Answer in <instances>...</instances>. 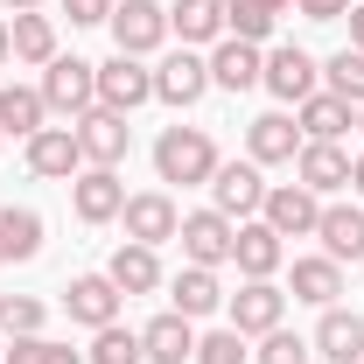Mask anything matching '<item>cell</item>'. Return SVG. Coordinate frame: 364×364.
Segmentation results:
<instances>
[{
	"mask_svg": "<svg viewBox=\"0 0 364 364\" xmlns=\"http://www.w3.org/2000/svg\"><path fill=\"white\" fill-rule=\"evenodd\" d=\"M119 225H127L134 245H161V238H176V231H182V210L168 203V189H140V196H127Z\"/></svg>",
	"mask_w": 364,
	"mask_h": 364,
	"instance_id": "12",
	"label": "cell"
},
{
	"mask_svg": "<svg viewBox=\"0 0 364 364\" xmlns=\"http://www.w3.org/2000/svg\"><path fill=\"white\" fill-rule=\"evenodd\" d=\"M140 350H147V364H182L196 358V329H189V316H154L147 329H140Z\"/></svg>",
	"mask_w": 364,
	"mask_h": 364,
	"instance_id": "22",
	"label": "cell"
},
{
	"mask_svg": "<svg viewBox=\"0 0 364 364\" xmlns=\"http://www.w3.org/2000/svg\"><path fill=\"white\" fill-rule=\"evenodd\" d=\"M168 287H176V316H189V322L225 309V280H218V267H182Z\"/></svg>",
	"mask_w": 364,
	"mask_h": 364,
	"instance_id": "24",
	"label": "cell"
},
{
	"mask_svg": "<svg viewBox=\"0 0 364 364\" xmlns=\"http://www.w3.org/2000/svg\"><path fill=\"white\" fill-rule=\"evenodd\" d=\"M196 364H245V336H238V329H210V336H196Z\"/></svg>",
	"mask_w": 364,
	"mask_h": 364,
	"instance_id": "35",
	"label": "cell"
},
{
	"mask_svg": "<svg viewBox=\"0 0 364 364\" xmlns=\"http://www.w3.org/2000/svg\"><path fill=\"white\" fill-rule=\"evenodd\" d=\"M322 85L336 91L343 105H364V49H336V56L322 63Z\"/></svg>",
	"mask_w": 364,
	"mask_h": 364,
	"instance_id": "31",
	"label": "cell"
},
{
	"mask_svg": "<svg viewBox=\"0 0 364 364\" xmlns=\"http://www.w3.org/2000/svg\"><path fill=\"white\" fill-rule=\"evenodd\" d=\"M309 358H316V350H309L301 336H287V329H267V336H259V358H252V364H309Z\"/></svg>",
	"mask_w": 364,
	"mask_h": 364,
	"instance_id": "36",
	"label": "cell"
},
{
	"mask_svg": "<svg viewBox=\"0 0 364 364\" xmlns=\"http://www.w3.org/2000/svg\"><path fill=\"white\" fill-rule=\"evenodd\" d=\"M77 147H85L91 168H119V161H127V147H134L127 112H105V105H91L85 119H77Z\"/></svg>",
	"mask_w": 364,
	"mask_h": 364,
	"instance_id": "6",
	"label": "cell"
},
{
	"mask_svg": "<svg viewBox=\"0 0 364 364\" xmlns=\"http://www.w3.org/2000/svg\"><path fill=\"white\" fill-rule=\"evenodd\" d=\"M336 294H343V267L316 252V259H294V301H309V309H336Z\"/></svg>",
	"mask_w": 364,
	"mask_h": 364,
	"instance_id": "28",
	"label": "cell"
},
{
	"mask_svg": "<svg viewBox=\"0 0 364 364\" xmlns=\"http://www.w3.org/2000/svg\"><path fill=\"white\" fill-rule=\"evenodd\" d=\"M294 0H231L225 7V36H238V43H267L273 21L287 14Z\"/></svg>",
	"mask_w": 364,
	"mask_h": 364,
	"instance_id": "29",
	"label": "cell"
},
{
	"mask_svg": "<svg viewBox=\"0 0 364 364\" xmlns=\"http://www.w3.org/2000/svg\"><path fill=\"white\" fill-rule=\"evenodd\" d=\"M7 364H85L70 343H49V336H7Z\"/></svg>",
	"mask_w": 364,
	"mask_h": 364,
	"instance_id": "33",
	"label": "cell"
},
{
	"mask_svg": "<svg viewBox=\"0 0 364 364\" xmlns=\"http://www.w3.org/2000/svg\"><path fill=\"white\" fill-rule=\"evenodd\" d=\"M105 28H112L119 56H147V49L168 43V7H154V0H119Z\"/></svg>",
	"mask_w": 364,
	"mask_h": 364,
	"instance_id": "4",
	"label": "cell"
},
{
	"mask_svg": "<svg viewBox=\"0 0 364 364\" xmlns=\"http://www.w3.org/2000/svg\"><path fill=\"white\" fill-rule=\"evenodd\" d=\"M259 203H267L259 161H218V176H210V210H225L231 225H238V218H252Z\"/></svg>",
	"mask_w": 364,
	"mask_h": 364,
	"instance_id": "7",
	"label": "cell"
},
{
	"mask_svg": "<svg viewBox=\"0 0 364 364\" xmlns=\"http://www.w3.org/2000/svg\"><path fill=\"white\" fill-rule=\"evenodd\" d=\"M7 238H14V259H36L43 252V218L36 210H7Z\"/></svg>",
	"mask_w": 364,
	"mask_h": 364,
	"instance_id": "37",
	"label": "cell"
},
{
	"mask_svg": "<svg viewBox=\"0 0 364 364\" xmlns=\"http://www.w3.org/2000/svg\"><path fill=\"white\" fill-rule=\"evenodd\" d=\"M119 287L105 280V273H77L70 287H63V309H70V322H85V329H105V322H119Z\"/></svg>",
	"mask_w": 364,
	"mask_h": 364,
	"instance_id": "14",
	"label": "cell"
},
{
	"mask_svg": "<svg viewBox=\"0 0 364 364\" xmlns=\"http://www.w3.org/2000/svg\"><path fill=\"white\" fill-rule=\"evenodd\" d=\"M91 364H147V350H140V329L105 322V329H98V343H91Z\"/></svg>",
	"mask_w": 364,
	"mask_h": 364,
	"instance_id": "32",
	"label": "cell"
},
{
	"mask_svg": "<svg viewBox=\"0 0 364 364\" xmlns=\"http://www.w3.org/2000/svg\"><path fill=\"white\" fill-rule=\"evenodd\" d=\"M28 168L49 182H70L85 168V147H77V127H43V134L28 140Z\"/></svg>",
	"mask_w": 364,
	"mask_h": 364,
	"instance_id": "17",
	"label": "cell"
},
{
	"mask_svg": "<svg viewBox=\"0 0 364 364\" xmlns=\"http://www.w3.org/2000/svg\"><path fill=\"white\" fill-rule=\"evenodd\" d=\"M7 56H14V43H7V21H0V63H7Z\"/></svg>",
	"mask_w": 364,
	"mask_h": 364,
	"instance_id": "44",
	"label": "cell"
},
{
	"mask_svg": "<svg viewBox=\"0 0 364 364\" xmlns=\"http://www.w3.org/2000/svg\"><path fill=\"white\" fill-rule=\"evenodd\" d=\"M259 218H267L280 238H316V225H322V196H309L301 182H280V189H267Z\"/></svg>",
	"mask_w": 364,
	"mask_h": 364,
	"instance_id": "10",
	"label": "cell"
},
{
	"mask_svg": "<svg viewBox=\"0 0 364 364\" xmlns=\"http://www.w3.org/2000/svg\"><path fill=\"white\" fill-rule=\"evenodd\" d=\"M49 127V105H43V91L36 85H0V134H14V140H36Z\"/></svg>",
	"mask_w": 364,
	"mask_h": 364,
	"instance_id": "23",
	"label": "cell"
},
{
	"mask_svg": "<svg viewBox=\"0 0 364 364\" xmlns=\"http://www.w3.org/2000/svg\"><path fill=\"white\" fill-rule=\"evenodd\" d=\"M0 259H14V238H7V210H0Z\"/></svg>",
	"mask_w": 364,
	"mask_h": 364,
	"instance_id": "43",
	"label": "cell"
},
{
	"mask_svg": "<svg viewBox=\"0 0 364 364\" xmlns=\"http://www.w3.org/2000/svg\"><path fill=\"white\" fill-rule=\"evenodd\" d=\"M147 98H154V70H147L140 56H119V49H112V56L98 63V105H105V112H140Z\"/></svg>",
	"mask_w": 364,
	"mask_h": 364,
	"instance_id": "3",
	"label": "cell"
},
{
	"mask_svg": "<svg viewBox=\"0 0 364 364\" xmlns=\"http://www.w3.org/2000/svg\"><path fill=\"white\" fill-rule=\"evenodd\" d=\"M154 176L161 182H210L218 176V140L203 134V127H168V134L154 140Z\"/></svg>",
	"mask_w": 364,
	"mask_h": 364,
	"instance_id": "1",
	"label": "cell"
},
{
	"mask_svg": "<svg viewBox=\"0 0 364 364\" xmlns=\"http://www.w3.org/2000/svg\"><path fill=\"white\" fill-rule=\"evenodd\" d=\"M358 127H364V105H358Z\"/></svg>",
	"mask_w": 364,
	"mask_h": 364,
	"instance_id": "45",
	"label": "cell"
},
{
	"mask_svg": "<svg viewBox=\"0 0 364 364\" xmlns=\"http://www.w3.org/2000/svg\"><path fill=\"white\" fill-rule=\"evenodd\" d=\"M0 336H43V301L36 294H0Z\"/></svg>",
	"mask_w": 364,
	"mask_h": 364,
	"instance_id": "34",
	"label": "cell"
},
{
	"mask_svg": "<svg viewBox=\"0 0 364 364\" xmlns=\"http://www.w3.org/2000/svg\"><path fill=\"white\" fill-rule=\"evenodd\" d=\"M309 350L329 364H364V322L350 316V309H322L316 336H309Z\"/></svg>",
	"mask_w": 364,
	"mask_h": 364,
	"instance_id": "19",
	"label": "cell"
},
{
	"mask_svg": "<svg viewBox=\"0 0 364 364\" xmlns=\"http://www.w3.org/2000/svg\"><path fill=\"white\" fill-rule=\"evenodd\" d=\"M43 105L49 112H63V119H85L91 105H98V63H85V56H49L43 63Z\"/></svg>",
	"mask_w": 364,
	"mask_h": 364,
	"instance_id": "2",
	"label": "cell"
},
{
	"mask_svg": "<svg viewBox=\"0 0 364 364\" xmlns=\"http://www.w3.org/2000/svg\"><path fill=\"white\" fill-rule=\"evenodd\" d=\"M294 176H301L309 196H336V189H350V154H343L336 140H301Z\"/></svg>",
	"mask_w": 364,
	"mask_h": 364,
	"instance_id": "13",
	"label": "cell"
},
{
	"mask_svg": "<svg viewBox=\"0 0 364 364\" xmlns=\"http://www.w3.org/2000/svg\"><path fill=\"white\" fill-rule=\"evenodd\" d=\"M176 238H182V259H189V267H225V259H231V238H238V225H231L225 210H189Z\"/></svg>",
	"mask_w": 364,
	"mask_h": 364,
	"instance_id": "9",
	"label": "cell"
},
{
	"mask_svg": "<svg viewBox=\"0 0 364 364\" xmlns=\"http://www.w3.org/2000/svg\"><path fill=\"white\" fill-rule=\"evenodd\" d=\"M105 280H112L119 294H154V287H161V259H154V245H134V238H127V245L112 252Z\"/></svg>",
	"mask_w": 364,
	"mask_h": 364,
	"instance_id": "25",
	"label": "cell"
},
{
	"mask_svg": "<svg viewBox=\"0 0 364 364\" xmlns=\"http://www.w3.org/2000/svg\"><path fill=\"white\" fill-rule=\"evenodd\" d=\"M70 210H77L85 225H112V218L127 210L119 168H77V176H70Z\"/></svg>",
	"mask_w": 364,
	"mask_h": 364,
	"instance_id": "8",
	"label": "cell"
},
{
	"mask_svg": "<svg viewBox=\"0 0 364 364\" xmlns=\"http://www.w3.org/2000/svg\"><path fill=\"white\" fill-rule=\"evenodd\" d=\"M231 309V329L238 336H267V329H280V316H287V294L273 287V280H245L238 294H225Z\"/></svg>",
	"mask_w": 364,
	"mask_h": 364,
	"instance_id": "11",
	"label": "cell"
},
{
	"mask_svg": "<svg viewBox=\"0 0 364 364\" xmlns=\"http://www.w3.org/2000/svg\"><path fill=\"white\" fill-rule=\"evenodd\" d=\"M210 91V56H196V49H176L161 70H154V98L161 105H196Z\"/></svg>",
	"mask_w": 364,
	"mask_h": 364,
	"instance_id": "15",
	"label": "cell"
},
{
	"mask_svg": "<svg viewBox=\"0 0 364 364\" xmlns=\"http://www.w3.org/2000/svg\"><path fill=\"white\" fill-rule=\"evenodd\" d=\"M7 7H14V14H43L49 0H7Z\"/></svg>",
	"mask_w": 364,
	"mask_h": 364,
	"instance_id": "42",
	"label": "cell"
},
{
	"mask_svg": "<svg viewBox=\"0 0 364 364\" xmlns=\"http://www.w3.org/2000/svg\"><path fill=\"white\" fill-rule=\"evenodd\" d=\"M301 140H336V134H350L358 127V105H343L336 91H316V98H301Z\"/></svg>",
	"mask_w": 364,
	"mask_h": 364,
	"instance_id": "27",
	"label": "cell"
},
{
	"mask_svg": "<svg viewBox=\"0 0 364 364\" xmlns=\"http://www.w3.org/2000/svg\"><path fill=\"white\" fill-rule=\"evenodd\" d=\"M316 238H322V252H329L336 267H343V259H364V203H322Z\"/></svg>",
	"mask_w": 364,
	"mask_h": 364,
	"instance_id": "20",
	"label": "cell"
},
{
	"mask_svg": "<svg viewBox=\"0 0 364 364\" xmlns=\"http://www.w3.org/2000/svg\"><path fill=\"white\" fill-rule=\"evenodd\" d=\"M350 189H358V203H364V154L350 161Z\"/></svg>",
	"mask_w": 364,
	"mask_h": 364,
	"instance_id": "41",
	"label": "cell"
},
{
	"mask_svg": "<svg viewBox=\"0 0 364 364\" xmlns=\"http://www.w3.org/2000/svg\"><path fill=\"white\" fill-rule=\"evenodd\" d=\"M343 21H350V49H364V0H350V14H343Z\"/></svg>",
	"mask_w": 364,
	"mask_h": 364,
	"instance_id": "40",
	"label": "cell"
},
{
	"mask_svg": "<svg viewBox=\"0 0 364 364\" xmlns=\"http://www.w3.org/2000/svg\"><path fill=\"white\" fill-rule=\"evenodd\" d=\"M7 43H14L21 63H49V56H56V21H49V14H14V21H7Z\"/></svg>",
	"mask_w": 364,
	"mask_h": 364,
	"instance_id": "30",
	"label": "cell"
},
{
	"mask_svg": "<svg viewBox=\"0 0 364 364\" xmlns=\"http://www.w3.org/2000/svg\"><path fill=\"white\" fill-rule=\"evenodd\" d=\"M259 70H267L259 43H238V36H225V43L210 49V85H225V91H252V85H259Z\"/></svg>",
	"mask_w": 364,
	"mask_h": 364,
	"instance_id": "21",
	"label": "cell"
},
{
	"mask_svg": "<svg viewBox=\"0 0 364 364\" xmlns=\"http://www.w3.org/2000/svg\"><path fill=\"white\" fill-rule=\"evenodd\" d=\"M0 140H7V134H0Z\"/></svg>",
	"mask_w": 364,
	"mask_h": 364,
	"instance_id": "46",
	"label": "cell"
},
{
	"mask_svg": "<svg viewBox=\"0 0 364 364\" xmlns=\"http://www.w3.org/2000/svg\"><path fill=\"white\" fill-rule=\"evenodd\" d=\"M225 7H231V0H176L168 28L182 36V49H196V43H225Z\"/></svg>",
	"mask_w": 364,
	"mask_h": 364,
	"instance_id": "26",
	"label": "cell"
},
{
	"mask_svg": "<svg viewBox=\"0 0 364 364\" xmlns=\"http://www.w3.org/2000/svg\"><path fill=\"white\" fill-rule=\"evenodd\" d=\"M112 7H119V0H63L70 28H98V21H112Z\"/></svg>",
	"mask_w": 364,
	"mask_h": 364,
	"instance_id": "38",
	"label": "cell"
},
{
	"mask_svg": "<svg viewBox=\"0 0 364 364\" xmlns=\"http://www.w3.org/2000/svg\"><path fill=\"white\" fill-rule=\"evenodd\" d=\"M231 259H238V273H245V280H273V273H280V259H287V245H280V231L259 218V225H238Z\"/></svg>",
	"mask_w": 364,
	"mask_h": 364,
	"instance_id": "18",
	"label": "cell"
},
{
	"mask_svg": "<svg viewBox=\"0 0 364 364\" xmlns=\"http://www.w3.org/2000/svg\"><path fill=\"white\" fill-rule=\"evenodd\" d=\"M294 7H301L309 21H343V14H350V0H294Z\"/></svg>",
	"mask_w": 364,
	"mask_h": 364,
	"instance_id": "39",
	"label": "cell"
},
{
	"mask_svg": "<svg viewBox=\"0 0 364 364\" xmlns=\"http://www.w3.org/2000/svg\"><path fill=\"white\" fill-rule=\"evenodd\" d=\"M316 77H322V63H316L301 43H280V49L267 56V70H259V85H267L280 105H301V98H316Z\"/></svg>",
	"mask_w": 364,
	"mask_h": 364,
	"instance_id": "5",
	"label": "cell"
},
{
	"mask_svg": "<svg viewBox=\"0 0 364 364\" xmlns=\"http://www.w3.org/2000/svg\"><path fill=\"white\" fill-rule=\"evenodd\" d=\"M245 154H252L259 168H280V161L301 154V127H294L287 112H259V119L245 127Z\"/></svg>",
	"mask_w": 364,
	"mask_h": 364,
	"instance_id": "16",
	"label": "cell"
}]
</instances>
